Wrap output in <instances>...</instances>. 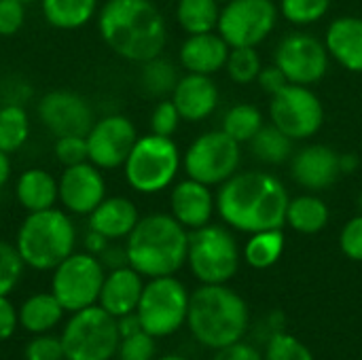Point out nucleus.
Returning <instances> with one entry per match:
<instances>
[{
  "mask_svg": "<svg viewBox=\"0 0 362 360\" xmlns=\"http://www.w3.org/2000/svg\"><path fill=\"white\" fill-rule=\"evenodd\" d=\"M127 185L142 193L153 195L168 189L180 170V151L170 136L146 134L136 140L125 163Z\"/></svg>",
  "mask_w": 362,
  "mask_h": 360,
  "instance_id": "obj_6",
  "label": "nucleus"
},
{
  "mask_svg": "<svg viewBox=\"0 0 362 360\" xmlns=\"http://www.w3.org/2000/svg\"><path fill=\"white\" fill-rule=\"evenodd\" d=\"M55 159L64 166H78L89 161V153H87V138L85 136H62L55 140L53 146Z\"/></svg>",
  "mask_w": 362,
  "mask_h": 360,
  "instance_id": "obj_39",
  "label": "nucleus"
},
{
  "mask_svg": "<svg viewBox=\"0 0 362 360\" xmlns=\"http://www.w3.org/2000/svg\"><path fill=\"white\" fill-rule=\"evenodd\" d=\"M42 17L57 30H78L98 13V0H40Z\"/></svg>",
  "mask_w": 362,
  "mask_h": 360,
  "instance_id": "obj_27",
  "label": "nucleus"
},
{
  "mask_svg": "<svg viewBox=\"0 0 362 360\" xmlns=\"http://www.w3.org/2000/svg\"><path fill=\"white\" fill-rule=\"evenodd\" d=\"M74 244L76 227L72 219L57 208L28 212L15 240L23 263L36 272L55 269L74 252Z\"/></svg>",
  "mask_w": 362,
  "mask_h": 360,
  "instance_id": "obj_5",
  "label": "nucleus"
},
{
  "mask_svg": "<svg viewBox=\"0 0 362 360\" xmlns=\"http://www.w3.org/2000/svg\"><path fill=\"white\" fill-rule=\"evenodd\" d=\"M30 95H32V87L19 76H8L0 85L2 104H21L23 106L30 100Z\"/></svg>",
  "mask_w": 362,
  "mask_h": 360,
  "instance_id": "obj_45",
  "label": "nucleus"
},
{
  "mask_svg": "<svg viewBox=\"0 0 362 360\" xmlns=\"http://www.w3.org/2000/svg\"><path fill=\"white\" fill-rule=\"evenodd\" d=\"M248 144L255 159L267 166H278L293 157V138L280 132L274 123L263 125Z\"/></svg>",
  "mask_w": 362,
  "mask_h": 360,
  "instance_id": "obj_29",
  "label": "nucleus"
},
{
  "mask_svg": "<svg viewBox=\"0 0 362 360\" xmlns=\"http://www.w3.org/2000/svg\"><path fill=\"white\" fill-rule=\"evenodd\" d=\"M216 199L208 185L197 182L193 178L180 180L170 193V210L172 216L185 229H199L210 223Z\"/></svg>",
  "mask_w": 362,
  "mask_h": 360,
  "instance_id": "obj_20",
  "label": "nucleus"
},
{
  "mask_svg": "<svg viewBox=\"0 0 362 360\" xmlns=\"http://www.w3.org/2000/svg\"><path fill=\"white\" fill-rule=\"evenodd\" d=\"M104 278V265L95 255L72 252L53 269L51 293L66 312H78L98 303Z\"/></svg>",
  "mask_w": 362,
  "mask_h": 360,
  "instance_id": "obj_10",
  "label": "nucleus"
},
{
  "mask_svg": "<svg viewBox=\"0 0 362 360\" xmlns=\"http://www.w3.org/2000/svg\"><path fill=\"white\" fill-rule=\"evenodd\" d=\"M229 51L231 47L223 40L221 34H189V38L180 47V64L187 72L212 76L225 68Z\"/></svg>",
  "mask_w": 362,
  "mask_h": 360,
  "instance_id": "obj_21",
  "label": "nucleus"
},
{
  "mask_svg": "<svg viewBox=\"0 0 362 360\" xmlns=\"http://www.w3.org/2000/svg\"><path fill=\"white\" fill-rule=\"evenodd\" d=\"M178 70L176 66L157 55L148 62L142 64V72H140V87L144 89L146 95H153V98H165V95H172L176 83H178Z\"/></svg>",
  "mask_w": 362,
  "mask_h": 360,
  "instance_id": "obj_33",
  "label": "nucleus"
},
{
  "mask_svg": "<svg viewBox=\"0 0 362 360\" xmlns=\"http://www.w3.org/2000/svg\"><path fill=\"white\" fill-rule=\"evenodd\" d=\"M286 187L269 172H235L216 195V210L227 227L244 233L282 229L288 208Z\"/></svg>",
  "mask_w": 362,
  "mask_h": 360,
  "instance_id": "obj_1",
  "label": "nucleus"
},
{
  "mask_svg": "<svg viewBox=\"0 0 362 360\" xmlns=\"http://www.w3.org/2000/svg\"><path fill=\"white\" fill-rule=\"evenodd\" d=\"M339 248L341 252L352 259V261H362V212L358 216L350 219L346 227L341 229L339 236Z\"/></svg>",
  "mask_w": 362,
  "mask_h": 360,
  "instance_id": "obj_43",
  "label": "nucleus"
},
{
  "mask_svg": "<svg viewBox=\"0 0 362 360\" xmlns=\"http://www.w3.org/2000/svg\"><path fill=\"white\" fill-rule=\"evenodd\" d=\"M19 2H23V4H30V2H40V0H19Z\"/></svg>",
  "mask_w": 362,
  "mask_h": 360,
  "instance_id": "obj_55",
  "label": "nucleus"
},
{
  "mask_svg": "<svg viewBox=\"0 0 362 360\" xmlns=\"http://www.w3.org/2000/svg\"><path fill=\"white\" fill-rule=\"evenodd\" d=\"M38 119L40 123L55 136H87L91 125L95 123L91 104L68 89H55L40 98L38 102Z\"/></svg>",
  "mask_w": 362,
  "mask_h": 360,
  "instance_id": "obj_16",
  "label": "nucleus"
},
{
  "mask_svg": "<svg viewBox=\"0 0 362 360\" xmlns=\"http://www.w3.org/2000/svg\"><path fill=\"white\" fill-rule=\"evenodd\" d=\"M274 0H229L218 15V34L233 47H257L276 28Z\"/></svg>",
  "mask_w": 362,
  "mask_h": 360,
  "instance_id": "obj_13",
  "label": "nucleus"
},
{
  "mask_svg": "<svg viewBox=\"0 0 362 360\" xmlns=\"http://www.w3.org/2000/svg\"><path fill=\"white\" fill-rule=\"evenodd\" d=\"M257 81H259V85H261L269 95L278 93L282 87H286V85H288L286 74H284L276 64H274V66H267V68H261V72H259Z\"/></svg>",
  "mask_w": 362,
  "mask_h": 360,
  "instance_id": "obj_47",
  "label": "nucleus"
},
{
  "mask_svg": "<svg viewBox=\"0 0 362 360\" xmlns=\"http://www.w3.org/2000/svg\"><path fill=\"white\" fill-rule=\"evenodd\" d=\"M331 8V0H280V13L295 25L320 21Z\"/></svg>",
  "mask_w": 362,
  "mask_h": 360,
  "instance_id": "obj_37",
  "label": "nucleus"
},
{
  "mask_svg": "<svg viewBox=\"0 0 362 360\" xmlns=\"http://www.w3.org/2000/svg\"><path fill=\"white\" fill-rule=\"evenodd\" d=\"M212 360H265V356H261V352L244 342H235L227 348L216 350L214 359Z\"/></svg>",
  "mask_w": 362,
  "mask_h": 360,
  "instance_id": "obj_46",
  "label": "nucleus"
},
{
  "mask_svg": "<svg viewBox=\"0 0 362 360\" xmlns=\"http://www.w3.org/2000/svg\"><path fill=\"white\" fill-rule=\"evenodd\" d=\"M121 344L117 318L102 306L72 312L62 333L66 360H110Z\"/></svg>",
  "mask_w": 362,
  "mask_h": 360,
  "instance_id": "obj_7",
  "label": "nucleus"
},
{
  "mask_svg": "<svg viewBox=\"0 0 362 360\" xmlns=\"http://www.w3.org/2000/svg\"><path fill=\"white\" fill-rule=\"evenodd\" d=\"M272 123L293 140L312 138L325 121V108L318 95L305 87L288 83L269 102Z\"/></svg>",
  "mask_w": 362,
  "mask_h": 360,
  "instance_id": "obj_12",
  "label": "nucleus"
},
{
  "mask_svg": "<svg viewBox=\"0 0 362 360\" xmlns=\"http://www.w3.org/2000/svg\"><path fill=\"white\" fill-rule=\"evenodd\" d=\"M157 360H189V359H185V356H176V354H170V356H161V359H157Z\"/></svg>",
  "mask_w": 362,
  "mask_h": 360,
  "instance_id": "obj_54",
  "label": "nucleus"
},
{
  "mask_svg": "<svg viewBox=\"0 0 362 360\" xmlns=\"http://www.w3.org/2000/svg\"><path fill=\"white\" fill-rule=\"evenodd\" d=\"M339 166H341V172H346V174H352V172L358 168V157H356L354 153L339 155Z\"/></svg>",
  "mask_w": 362,
  "mask_h": 360,
  "instance_id": "obj_53",
  "label": "nucleus"
},
{
  "mask_svg": "<svg viewBox=\"0 0 362 360\" xmlns=\"http://www.w3.org/2000/svg\"><path fill=\"white\" fill-rule=\"evenodd\" d=\"M172 102L176 104L185 121L197 123V121L208 119L216 110L218 87L208 74L187 72L185 76L178 79L172 91Z\"/></svg>",
  "mask_w": 362,
  "mask_h": 360,
  "instance_id": "obj_19",
  "label": "nucleus"
},
{
  "mask_svg": "<svg viewBox=\"0 0 362 360\" xmlns=\"http://www.w3.org/2000/svg\"><path fill=\"white\" fill-rule=\"evenodd\" d=\"M15 197L19 206L28 212L49 210L59 199L57 180L42 168H30L17 178Z\"/></svg>",
  "mask_w": 362,
  "mask_h": 360,
  "instance_id": "obj_25",
  "label": "nucleus"
},
{
  "mask_svg": "<svg viewBox=\"0 0 362 360\" xmlns=\"http://www.w3.org/2000/svg\"><path fill=\"white\" fill-rule=\"evenodd\" d=\"M216 2H229V0H216Z\"/></svg>",
  "mask_w": 362,
  "mask_h": 360,
  "instance_id": "obj_57",
  "label": "nucleus"
},
{
  "mask_svg": "<svg viewBox=\"0 0 362 360\" xmlns=\"http://www.w3.org/2000/svg\"><path fill=\"white\" fill-rule=\"evenodd\" d=\"M98 259H100V263L104 265V269H110V272L129 265L125 246H110V244H108V246L98 255Z\"/></svg>",
  "mask_w": 362,
  "mask_h": 360,
  "instance_id": "obj_49",
  "label": "nucleus"
},
{
  "mask_svg": "<svg viewBox=\"0 0 362 360\" xmlns=\"http://www.w3.org/2000/svg\"><path fill=\"white\" fill-rule=\"evenodd\" d=\"M276 66L286 74L288 83L314 85L329 70V51L322 40L305 32L284 36L276 47Z\"/></svg>",
  "mask_w": 362,
  "mask_h": 360,
  "instance_id": "obj_14",
  "label": "nucleus"
},
{
  "mask_svg": "<svg viewBox=\"0 0 362 360\" xmlns=\"http://www.w3.org/2000/svg\"><path fill=\"white\" fill-rule=\"evenodd\" d=\"M23 356H25V360H66L62 337L40 333L32 342H28Z\"/></svg>",
  "mask_w": 362,
  "mask_h": 360,
  "instance_id": "obj_42",
  "label": "nucleus"
},
{
  "mask_svg": "<svg viewBox=\"0 0 362 360\" xmlns=\"http://www.w3.org/2000/svg\"><path fill=\"white\" fill-rule=\"evenodd\" d=\"M265 360H314L312 350L297 337L280 331H274L265 344Z\"/></svg>",
  "mask_w": 362,
  "mask_h": 360,
  "instance_id": "obj_36",
  "label": "nucleus"
},
{
  "mask_svg": "<svg viewBox=\"0 0 362 360\" xmlns=\"http://www.w3.org/2000/svg\"><path fill=\"white\" fill-rule=\"evenodd\" d=\"M62 303L55 299L53 293H36L23 301L19 308V325L30 333H47L51 331L64 316Z\"/></svg>",
  "mask_w": 362,
  "mask_h": 360,
  "instance_id": "obj_26",
  "label": "nucleus"
},
{
  "mask_svg": "<svg viewBox=\"0 0 362 360\" xmlns=\"http://www.w3.org/2000/svg\"><path fill=\"white\" fill-rule=\"evenodd\" d=\"M327 51L346 70L362 72V19L361 17H339L335 19L325 38Z\"/></svg>",
  "mask_w": 362,
  "mask_h": 360,
  "instance_id": "obj_23",
  "label": "nucleus"
},
{
  "mask_svg": "<svg viewBox=\"0 0 362 360\" xmlns=\"http://www.w3.org/2000/svg\"><path fill=\"white\" fill-rule=\"evenodd\" d=\"M240 146L242 144L227 136L223 129L202 134L199 138L193 140V144L187 149L182 157L187 176L208 187L223 185L240 168Z\"/></svg>",
  "mask_w": 362,
  "mask_h": 360,
  "instance_id": "obj_11",
  "label": "nucleus"
},
{
  "mask_svg": "<svg viewBox=\"0 0 362 360\" xmlns=\"http://www.w3.org/2000/svg\"><path fill=\"white\" fill-rule=\"evenodd\" d=\"M284 252V233L282 229H267L250 233V240L244 246V261L252 269H269L280 261Z\"/></svg>",
  "mask_w": 362,
  "mask_h": 360,
  "instance_id": "obj_30",
  "label": "nucleus"
},
{
  "mask_svg": "<svg viewBox=\"0 0 362 360\" xmlns=\"http://www.w3.org/2000/svg\"><path fill=\"white\" fill-rule=\"evenodd\" d=\"M225 68H227L231 81L246 85V83L257 81L263 66H261V55L257 53L255 47H233L229 51Z\"/></svg>",
  "mask_w": 362,
  "mask_h": 360,
  "instance_id": "obj_35",
  "label": "nucleus"
},
{
  "mask_svg": "<svg viewBox=\"0 0 362 360\" xmlns=\"http://www.w3.org/2000/svg\"><path fill=\"white\" fill-rule=\"evenodd\" d=\"M358 206H361V212H362V195L358 197Z\"/></svg>",
  "mask_w": 362,
  "mask_h": 360,
  "instance_id": "obj_56",
  "label": "nucleus"
},
{
  "mask_svg": "<svg viewBox=\"0 0 362 360\" xmlns=\"http://www.w3.org/2000/svg\"><path fill=\"white\" fill-rule=\"evenodd\" d=\"M140 214L127 197H104L100 206L89 214V229L102 233L108 240L127 238L138 225Z\"/></svg>",
  "mask_w": 362,
  "mask_h": 360,
  "instance_id": "obj_24",
  "label": "nucleus"
},
{
  "mask_svg": "<svg viewBox=\"0 0 362 360\" xmlns=\"http://www.w3.org/2000/svg\"><path fill=\"white\" fill-rule=\"evenodd\" d=\"M218 2L216 0H178L176 19L187 34L214 32L218 25Z\"/></svg>",
  "mask_w": 362,
  "mask_h": 360,
  "instance_id": "obj_31",
  "label": "nucleus"
},
{
  "mask_svg": "<svg viewBox=\"0 0 362 360\" xmlns=\"http://www.w3.org/2000/svg\"><path fill=\"white\" fill-rule=\"evenodd\" d=\"M117 327H119V335L121 337H127V335H134V333L142 331V325H140V318H138L136 312L119 316L117 318Z\"/></svg>",
  "mask_w": 362,
  "mask_h": 360,
  "instance_id": "obj_50",
  "label": "nucleus"
},
{
  "mask_svg": "<svg viewBox=\"0 0 362 360\" xmlns=\"http://www.w3.org/2000/svg\"><path fill=\"white\" fill-rule=\"evenodd\" d=\"M98 30L119 57L138 64L161 55L168 42L165 19L151 0H106Z\"/></svg>",
  "mask_w": 362,
  "mask_h": 360,
  "instance_id": "obj_2",
  "label": "nucleus"
},
{
  "mask_svg": "<svg viewBox=\"0 0 362 360\" xmlns=\"http://www.w3.org/2000/svg\"><path fill=\"white\" fill-rule=\"evenodd\" d=\"M17 325H19V312L6 297H0V342L8 339L15 333Z\"/></svg>",
  "mask_w": 362,
  "mask_h": 360,
  "instance_id": "obj_48",
  "label": "nucleus"
},
{
  "mask_svg": "<svg viewBox=\"0 0 362 360\" xmlns=\"http://www.w3.org/2000/svg\"><path fill=\"white\" fill-rule=\"evenodd\" d=\"M180 121H182V117L178 112L176 104L172 100H161L151 115V132L172 138L174 132L178 129Z\"/></svg>",
  "mask_w": 362,
  "mask_h": 360,
  "instance_id": "obj_41",
  "label": "nucleus"
},
{
  "mask_svg": "<svg viewBox=\"0 0 362 360\" xmlns=\"http://www.w3.org/2000/svg\"><path fill=\"white\" fill-rule=\"evenodd\" d=\"M30 138V117L21 104L0 106V151L15 153Z\"/></svg>",
  "mask_w": 362,
  "mask_h": 360,
  "instance_id": "obj_32",
  "label": "nucleus"
},
{
  "mask_svg": "<svg viewBox=\"0 0 362 360\" xmlns=\"http://www.w3.org/2000/svg\"><path fill=\"white\" fill-rule=\"evenodd\" d=\"M85 138L89 161L100 170H115L125 163L138 134L125 115H106L91 125Z\"/></svg>",
  "mask_w": 362,
  "mask_h": 360,
  "instance_id": "obj_15",
  "label": "nucleus"
},
{
  "mask_svg": "<svg viewBox=\"0 0 362 360\" xmlns=\"http://www.w3.org/2000/svg\"><path fill=\"white\" fill-rule=\"evenodd\" d=\"M187 263L202 284H227L240 267V248L223 225H204L189 233Z\"/></svg>",
  "mask_w": 362,
  "mask_h": 360,
  "instance_id": "obj_8",
  "label": "nucleus"
},
{
  "mask_svg": "<svg viewBox=\"0 0 362 360\" xmlns=\"http://www.w3.org/2000/svg\"><path fill=\"white\" fill-rule=\"evenodd\" d=\"M291 174H293V180L303 189H308L312 193L325 191L341 174L339 153L325 144L303 146L301 151H297L293 155Z\"/></svg>",
  "mask_w": 362,
  "mask_h": 360,
  "instance_id": "obj_18",
  "label": "nucleus"
},
{
  "mask_svg": "<svg viewBox=\"0 0 362 360\" xmlns=\"http://www.w3.org/2000/svg\"><path fill=\"white\" fill-rule=\"evenodd\" d=\"M155 350V337L146 331H138L134 335L121 337L117 354L119 360H153Z\"/></svg>",
  "mask_w": 362,
  "mask_h": 360,
  "instance_id": "obj_40",
  "label": "nucleus"
},
{
  "mask_svg": "<svg viewBox=\"0 0 362 360\" xmlns=\"http://www.w3.org/2000/svg\"><path fill=\"white\" fill-rule=\"evenodd\" d=\"M127 261L140 276H174L189 252V233L172 214H148L127 236Z\"/></svg>",
  "mask_w": 362,
  "mask_h": 360,
  "instance_id": "obj_3",
  "label": "nucleus"
},
{
  "mask_svg": "<svg viewBox=\"0 0 362 360\" xmlns=\"http://www.w3.org/2000/svg\"><path fill=\"white\" fill-rule=\"evenodd\" d=\"M57 193L62 206L81 216H89L106 197V180L91 161L64 168L57 180Z\"/></svg>",
  "mask_w": 362,
  "mask_h": 360,
  "instance_id": "obj_17",
  "label": "nucleus"
},
{
  "mask_svg": "<svg viewBox=\"0 0 362 360\" xmlns=\"http://www.w3.org/2000/svg\"><path fill=\"white\" fill-rule=\"evenodd\" d=\"M25 21V4L19 0H0V36H13Z\"/></svg>",
  "mask_w": 362,
  "mask_h": 360,
  "instance_id": "obj_44",
  "label": "nucleus"
},
{
  "mask_svg": "<svg viewBox=\"0 0 362 360\" xmlns=\"http://www.w3.org/2000/svg\"><path fill=\"white\" fill-rule=\"evenodd\" d=\"M187 325L202 346L221 350L242 342L248 329V306L225 284H202L189 297Z\"/></svg>",
  "mask_w": 362,
  "mask_h": 360,
  "instance_id": "obj_4",
  "label": "nucleus"
},
{
  "mask_svg": "<svg viewBox=\"0 0 362 360\" xmlns=\"http://www.w3.org/2000/svg\"><path fill=\"white\" fill-rule=\"evenodd\" d=\"M11 178V159H8V153L0 151V189L8 182Z\"/></svg>",
  "mask_w": 362,
  "mask_h": 360,
  "instance_id": "obj_52",
  "label": "nucleus"
},
{
  "mask_svg": "<svg viewBox=\"0 0 362 360\" xmlns=\"http://www.w3.org/2000/svg\"><path fill=\"white\" fill-rule=\"evenodd\" d=\"M329 223V206L314 193L299 195L288 202L286 225L303 236H314L322 231Z\"/></svg>",
  "mask_w": 362,
  "mask_h": 360,
  "instance_id": "obj_28",
  "label": "nucleus"
},
{
  "mask_svg": "<svg viewBox=\"0 0 362 360\" xmlns=\"http://www.w3.org/2000/svg\"><path fill=\"white\" fill-rule=\"evenodd\" d=\"M142 289H144L142 276L134 267L125 265V267L108 272V276L104 278L98 303L108 314L119 318L138 310Z\"/></svg>",
  "mask_w": 362,
  "mask_h": 360,
  "instance_id": "obj_22",
  "label": "nucleus"
},
{
  "mask_svg": "<svg viewBox=\"0 0 362 360\" xmlns=\"http://www.w3.org/2000/svg\"><path fill=\"white\" fill-rule=\"evenodd\" d=\"M108 244H110V240L104 238L102 233L93 231V229H89L87 236H85V252H89V255H95L98 257Z\"/></svg>",
  "mask_w": 362,
  "mask_h": 360,
  "instance_id": "obj_51",
  "label": "nucleus"
},
{
  "mask_svg": "<svg viewBox=\"0 0 362 360\" xmlns=\"http://www.w3.org/2000/svg\"><path fill=\"white\" fill-rule=\"evenodd\" d=\"M23 259L17 246L0 240V297H6L19 282L23 274Z\"/></svg>",
  "mask_w": 362,
  "mask_h": 360,
  "instance_id": "obj_38",
  "label": "nucleus"
},
{
  "mask_svg": "<svg viewBox=\"0 0 362 360\" xmlns=\"http://www.w3.org/2000/svg\"><path fill=\"white\" fill-rule=\"evenodd\" d=\"M189 297L191 295L187 293L185 284L174 276L151 278V282H146L142 289V297L136 310L142 331L155 339L176 333L187 323Z\"/></svg>",
  "mask_w": 362,
  "mask_h": 360,
  "instance_id": "obj_9",
  "label": "nucleus"
},
{
  "mask_svg": "<svg viewBox=\"0 0 362 360\" xmlns=\"http://www.w3.org/2000/svg\"><path fill=\"white\" fill-rule=\"evenodd\" d=\"M263 125V115L252 104H235L223 119V132L240 144L250 142Z\"/></svg>",
  "mask_w": 362,
  "mask_h": 360,
  "instance_id": "obj_34",
  "label": "nucleus"
}]
</instances>
